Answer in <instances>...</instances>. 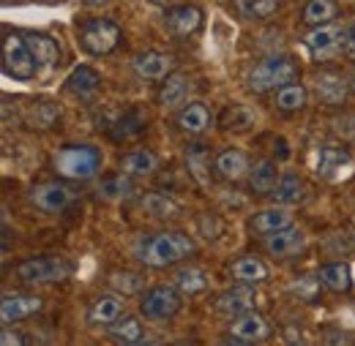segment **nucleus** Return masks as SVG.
Instances as JSON below:
<instances>
[{"label":"nucleus","mask_w":355,"mask_h":346,"mask_svg":"<svg viewBox=\"0 0 355 346\" xmlns=\"http://www.w3.org/2000/svg\"><path fill=\"white\" fill-rule=\"evenodd\" d=\"M342 52L350 60H355V17L347 19V22H342Z\"/></svg>","instance_id":"a19ab883"},{"label":"nucleus","mask_w":355,"mask_h":346,"mask_svg":"<svg viewBox=\"0 0 355 346\" xmlns=\"http://www.w3.org/2000/svg\"><path fill=\"white\" fill-rule=\"evenodd\" d=\"M123 298L121 295H115V292H107V295H98L88 308V322L90 325H112L115 319H121L123 316Z\"/></svg>","instance_id":"f3484780"},{"label":"nucleus","mask_w":355,"mask_h":346,"mask_svg":"<svg viewBox=\"0 0 355 346\" xmlns=\"http://www.w3.org/2000/svg\"><path fill=\"white\" fill-rule=\"evenodd\" d=\"M317 278H320L328 289H334V292H347V289L353 286V275H350V267H347L345 262H334V264L320 267Z\"/></svg>","instance_id":"cd10ccee"},{"label":"nucleus","mask_w":355,"mask_h":346,"mask_svg":"<svg viewBox=\"0 0 355 346\" xmlns=\"http://www.w3.org/2000/svg\"><path fill=\"white\" fill-rule=\"evenodd\" d=\"M142 131H145V120H142V115H139V112H126L123 118H118V120L112 123L110 136H112L115 142H126V139L139 136Z\"/></svg>","instance_id":"72a5a7b5"},{"label":"nucleus","mask_w":355,"mask_h":346,"mask_svg":"<svg viewBox=\"0 0 355 346\" xmlns=\"http://www.w3.org/2000/svg\"><path fill=\"white\" fill-rule=\"evenodd\" d=\"M230 275H232V281H238V284L254 286V284L266 281L268 275H270V270H268V264L260 260V257H241V260H235L230 264Z\"/></svg>","instance_id":"4be33fe9"},{"label":"nucleus","mask_w":355,"mask_h":346,"mask_svg":"<svg viewBox=\"0 0 355 346\" xmlns=\"http://www.w3.org/2000/svg\"><path fill=\"white\" fill-rule=\"evenodd\" d=\"M238 8L249 19H268L279 11V0H238Z\"/></svg>","instance_id":"58836bf2"},{"label":"nucleus","mask_w":355,"mask_h":346,"mask_svg":"<svg viewBox=\"0 0 355 346\" xmlns=\"http://www.w3.org/2000/svg\"><path fill=\"white\" fill-rule=\"evenodd\" d=\"M175 286L183 295H200L208 289V275L200 267H183V270H178Z\"/></svg>","instance_id":"f704fd0d"},{"label":"nucleus","mask_w":355,"mask_h":346,"mask_svg":"<svg viewBox=\"0 0 355 346\" xmlns=\"http://www.w3.org/2000/svg\"><path fill=\"white\" fill-rule=\"evenodd\" d=\"M42 311V300L33 298V295H6L0 300V319L3 325H11V322H22L33 313Z\"/></svg>","instance_id":"dca6fc26"},{"label":"nucleus","mask_w":355,"mask_h":346,"mask_svg":"<svg viewBox=\"0 0 355 346\" xmlns=\"http://www.w3.org/2000/svg\"><path fill=\"white\" fill-rule=\"evenodd\" d=\"M353 221H355V216H353Z\"/></svg>","instance_id":"09e8293b"},{"label":"nucleus","mask_w":355,"mask_h":346,"mask_svg":"<svg viewBox=\"0 0 355 346\" xmlns=\"http://www.w3.org/2000/svg\"><path fill=\"white\" fill-rule=\"evenodd\" d=\"M178 129L191 134V136L205 134V131L211 129V112H208V107H205L202 101L186 104V107L180 109V115H178Z\"/></svg>","instance_id":"412c9836"},{"label":"nucleus","mask_w":355,"mask_h":346,"mask_svg":"<svg viewBox=\"0 0 355 346\" xmlns=\"http://www.w3.org/2000/svg\"><path fill=\"white\" fill-rule=\"evenodd\" d=\"M219 346H254L252 341H241V338H224V341H219Z\"/></svg>","instance_id":"c03bdc74"},{"label":"nucleus","mask_w":355,"mask_h":346,"mask_svg":"<svg viewBox=\"0 0 355 346\" xmlns=\"http://www.w3.org/2000/svg\"><path fill=\"white\" fill-rule=\"evenodd\" d=\"M266 251L276 260H284V257H295L304 251L306 246V235L301 229H282V232H273V235H266Z\"/></svg>","instance_id":"f8f14e48"},{"label":"nucleus","mask_w":355,"mask_h":346,"mask_svg":"<svg viewBox=\"0 0 355 346\" xmlns=\"http://www.w3.org/2000/svg\"><path fill=\"white\" fill-rule=\"evenodd\" d=\"M279 177H282V174L276 172V164L263 158V161H257V164L249 170V188H252L254 194H260V197H270V191L276 188Z\"/></svg>","instance_id":"a878e982"},{"label":"nucleus","mask_w":355,"mask_h":346,"mask_svg":"<svg viewBox=\"0 0 355 346\" xmlns=\"http://www.w3.org/2000/svg\"><path fill=\"white\" fill-rule=\"evenodd\" d=\"M39 60L33 49L28 46L25 36L19 33H6L3 36V71L17 80V82H31L39 74Z\"/></svg>","instance_id":"20e7f679"},{"label":"nucleus","mask_w":355,"mask_h":346,"mask_svg":"<svg viewBox=\"0 0 355 346\" xmlns=\"http://www.w3.org/2000/svg\"><path fill=\"white\" fill-rule=\"evenodd\" d=\"M339 17V6L336 0H309L306 8H304V22L311 28H320V25H328L331 19Z\"/></svg>","instance_id":"c85d7f7f"},{"label":"nucleus","mask_w":355,"mask_h":346,"mask_svg":"<svg viewBox=\"0 0 355 346\" xmlns=\"http://www.w3.org/2000/svg\"><path fill=\"white\" fill-rule=\"evenodd\" d=\"M249 226L257 235H273V232H282V229L293 226V213L284 205H273V208H266V210H257L254 216L249 218Z\"/></svg>","instance_id":"2eb2a0df"},{"label":"nucleus","mask_w":355,"mask_h":346,"mask_svg":"<svg viewBox=\"0 0 355 346\" xmlns=\"http://www.w3.org/2000/svg\"><path fill=\"white\" fill-rule=\"evenodd\" d=\"M347 85H350V90H353V93H355V71H353V74H350V80H347Z\"/></svg>","instance_id":"de8ad7c7"},{"label":"nucleus","mask_w":355,"mask_h":346,"mask_svg":"<svg viewBox=\"0 0 355 346\" xmlns=\"http://www.w3.org/2000/svg\"><path fill=\"white\" fill-rule=\"evenodd\" d=\"M156 167H159V158H156V153L148 150V147H139V150L126 153L123 161H121V170H123V174H129V177L153 174L156 172Z\"/></svg>","instance_id":"393cba45"},{"label":"nucleus","mask_w":355,"mask_h":346,"mask_svg":"<svg viewBox=\"0 0 355 346\" xmlns=\"http://www.w3.org/2000/svg\"><path fill=\"white\" fill-rule=\"evenodd\" d=\"M63 87H66L71 95H77V98L85 101V98L98 93V87H101V74H98L96 69H90V66H77V69L66 77Z\"/></svg>","instance_id":"aec40b11"},{"label":"nucleus","mask_w":355,"mask_h":346,"mask_svg":"<svg viewBox=\"0 0 355 346\" xmlns=\"http://www.w3.org/2000/svg\"><path fill=\"white\" fill-rule=\"evenodd\" d=\"M214 167H216V174H219V177L232 180V183L241 180V177H246L249 170H252L249 156H246L241 147H227V150H222V153L216 156Z\"/></svg>","instance_id":"a211bd4d"},{"label":"nucleus","mask_w":355,"mask_h":346,"mask_svg":"<svg viewBox=\"0 0 355 346\" xmlns=\"http://www.w3.org/2000/svg\"><path fill=\"white\" fill-rule=\"evenodd\" d=\"M273 101H276V107L282 112H298V109L306 107V87L301 85V82H290V85L276 90V98Z\"/></svg>","instance_id":"2f4dec72"},{"label":"nucleus","mask_w":355,"mask_h":346,"mask_svg":"<svg viewBox=\"0 0 355 346\" xmlns=\"http://www.w3.org/2000/svg\"><path fill=\"white\" fill-rule=\"evenodd\" d=\"M350 164V156H347V150H342V147H322L320 150V156H317V174H322V177H336V172L342 170V167H347Z\"/></svg>","instance_id":"c756f323"},{"label":"nucleus","mask_w":355,"mask_h":346,"mask_svg":"<svg viewBox=\"0 0 355 346\" xmlns=\"http://www.w3.org/2000/svg\"><path fill=\"white\" fill-rule=\"evenodd\" d=\"M110 286L126 298V295H137V292L145 286V278H142L139 273H129V270H115V273L110 275Z\"/></svg>","instance_id":"4c0bfd02"},{"label":"nucleus","mask_w":355,"mask_h":346,"mask_svg":"<svg viewBox=\"0 0 355 346\" xmlns=\"http://www.w3.org/2000/svg\"><path fill=\"white\" fill-rule=\"evenodd\" d=\"M322 346H353V338L342 330H328L322 338Z\"/></svg>","instance_id":"79ce46f5"},{"label":"nucleus","mask_w":355,"mask_h":346,"mask_svg":"<svg viewBox=\"0 0 355 346\" xmlns=\"http://www.w3.org/2000/svg\"><path fill=\"white\" fill-rule=\"evenodd\" d=\"M107 330V336L110 338H115L118 344H129V341H139L142 338V325H139V319L137 316H121V319H115L112 325H107L104 327Z\"/></svg>","instance_id":"7c9ffc66"},{"label":"nucleus","mask_w":355,"mask_h":346,"mask_svg":"<svg viewBox=\"0 0 355 346\" xmlns=\"http://www.w3.org/2000/svg\"><path fill=\"white\" fill-rule=\"evenodd\" d=\"M314 90H317V98L322 101V104H331V107H339V104H345V98H347V90L350 85L339 77V74H331V71H320L317 77H314Z\"/></svg>","instance_id":"6ab92c4d"},{"label":"nucleus","mask_w":355,"mask_h":346,"mask_svg":"<svg viewBox=\"0 0 355 346\" xmlns=\"http://www.w3.org/2000/svg\"><path fill=\"white\" fill-rule=\"evenodd\" d=\"M123 39L118 22L112 19H85L80 25V46L93 55V57H101V55H110L118 49V44Z\"/></svg>","instance_id":"423d86ee"},{"label":"nucleus","mask_w":355,"mask_h":346,"mask_svg":"<svg viewBox=\"0 0 355 346\" xmlns=\"http://www.w3.org/2000/svg\"><path fill=\"white\" fill-rule=\"evenodd\" d=\"M25 42L33 49L36 60L42 69H52L60 63V46L52 36H44V33H25Z\"/></svg>","instance_id":"b1692460"},{"label":"nucleus","mask_w":355,"mask_h":346,"mask_svg":"<svg viewBox=\"0 0 355 346\" xmlns=\"http://www.w3.org/2000/svg\"><path fill=\"white\" fill-rule=\"evenodd\" d=\"M197 251V243L186 232H156L142 235L134 243V257L145 267H170L175 262L189 260Z\"/></svg>","instance_id":"f257e3e1"},{"label":"nucleus","mask_w":355,"mask_h":346,"mask_svg":"<svg viewBox=\"0 0 355 346\" xmlns=\"http://www.w3.org/2000/svg\"><path fill=\"white\" fill-rule=\"evenodd\" d=\"M306 49L314 60H331L342 52V25H320L311 28L309 36L304 39Z\"/></svg>","instance_id":"6e6552de"},{"label":"nucleus","mask_w":355,"mask_h":346,"mask_svg":"<svg viewBox=\"0 0 355 346\" xmlns=\"http://www.w3.org/2000/svg\"><path fill=\"white\" fill-rule=\"evenodd\" d=\"M0 346H25V341H22V336H19V333H14V330L3 327V333H0Z\"/></svg>","instance_id":"37998d69"},{"label":"nucleus","mask_w":355,"mask_h":346,"mask_svg":"<svg viewBox=\"0 0 355 346\" xmlns=\"http://www.w3.org/2000/svg\"><path fill=\"white\" fill-rule=\"evenodd\" d=\"M145 213H150L153 218H175L180 213L178 202L167 194H145V199L139 202Z\"/></svg>","instance_id":"473e14b6"},{"label":"nucleus","mask_w":355,"mask_h":346,"mask_svg":"<svg viewBox=\"0 0 355 346\" xmlns=\"http://www.w3.org/2000/svg\"><path fill=\"white\" fill-rule=\"evenodd\" d=\"M132 180H134V177H129V174L107 177V180H101V185H98V197H101V199H110V202L126 199V197L134 191Z\"/></svg>","instance_id":"e433bc0d"},{"label":"nucleus","mask_w":355,"mask_h":346,"mask_svg":"<svg viewBox=\"0 0 355 346\" xmlns=\"http://www.w3.org/2000/svg\"><path fill=\"white\" fill-rule=\"evenodd\" d=\"M118 346H162V344H156V341H129V344H118Z\"/></svg>","instance_id":"a18cd8bd"},{"label":"nucleus","mask_w":355,"mask_h":346,"mask_svg":"<svg viewBox=\"0 0 355 346\" xmlns=\"http://www.w3.org/2000/svg\"><path fill=\"white\" fill-rule=\"evenodd\" d=\"M71 275V262L63 260V257H55V254H42V257H31V260L19 262L17 264V278L22 284H60Z\"/></svg>","instance_id":"39448f33"},{"label":"nucleus","mask_w":355,"mask_h":346,"mask_svg":"<svg viewBox=\"0 0 355 346\" xmlns=\"http://www.w3.org/2000/svg\"><path fill=\"white\" fill-rule=\"evenodd\" d=\"M85 6H90V8H96V6H107V3H112V0H83Z\"/></svg>","instance_id":"49530a36"},{"label":"nucleus","mask_w":355,"mask_h":346,"mask_svg":"<svg viewBox=\"0 0 355 346\" xmlns=\"http://www.w3.org/2000/svg\"><path fill=\"white\" fill-rule=\"evenodd\" d=\"M230 336L257 344V341H266L270 336V325L266 322V316H260L257 311H249V313H241V316L230 319Z\"/></svg>","instance_id":"ddd939ff"},{"label":"nucleus","mask_w":355,"mask_h":346,"mask_svg":"<svg viewBox=\"0 0 355 346\" xmlns=\"http://www.w3.org/2000/svg\"><path fill=\"white\" fill-rule=\"evenodd\" d=\"M52 167H55V172L60 174V177L88 180L101 167V153L93 145H66V147L55 150Z\"/></svg>","instance_id":"7ed1b4c3"},{"label":"nucleus","mask_w":355,"mask_h":346,"mask_svg":"<svg viewBox=\"0 0 355 346\" xmlns=\"http://www.w3.org/2000/svg\"><path fill=\"white\" fill-rule=\"evenodd\" d=\"M189 87H191L189 77L180 74V71H173V74L164 80L162 90H159V104L167 107V109H175V107L183 104V98L189 95Z\"/></svg>","instance_id":"bb28decb"},{"label":"nucleus","mask_w":355,"mask_h":346,"mask_svg":"<svg viewBox=\"0 0 355 346\" xmlns=\"http://www.w3.org/2000/svg\"><path fill=\"white\" fill-rule=\"evenodd\" d=\"M295 77H298V66L290 55H270L246 71V87L252 93H268L295 82Z\"/></svg>","instance_id":"f03ea898"},{"label":"nucleus","mask_w":355,"mask_h":346,"mask_svg":"<svg viewBox=\"0 0 355 346\" xmlns=\"http://www.w3.org/2000/svg\"><path fill=\"white\" fill-rule=\"evenodd\" d=\"M254 126V112L249 109V107H241V104H235V107H227L222 112V129L224 131H238V134H243L246 129H252Z\"/></svg>","instance_id":"c9c22d12"},{"label":"nucleus","mask_w":355,"mask_h":346,"mask_svg":"<svg viewBox=\"0 0 355 346\" xmlns=\"http://www.w3.org/2000/svg\"><path fill=\"white\" fill-rule=\"evenodd\" d=\"M214 308H216L222 316H230V319H235V316H241V313H249V311L257 308V289L249 286V284L232 286V289H227V292H222V295L216 298Z\"/></svg>","instance_id":"1a4fd4ad"},{"label":"nucleus","mask_w":355,"mask_h":346,"mask_svg":"<svg viewBox=\"0 0 355 346\" xmlns=\"http://www.w3.org/2000/svg\"><path fill=\"white\" fill-rule=\"evenodd\" d=\"M164 25L170 33L175 36H191L202 28V11L191 3H183V6H173L167 14H164Z\"/></svg>","instance_id":"4468645a"},{"label":"nucleus","mask_w":355,"mask_h":346,"mask_svg":"<svg viewBox=\"0 0 355 346\" xmlns=\"http://www.w3.org/2000/svg\"><path fill=\"white\" fill-rule=\"evenodd\" d=\"M173 66H175V57L167 52H156V49L139 52L134 57V71L142 80H167L173 74Z\"/></svg>","instance_id":"9b49d317"},{"label":"nucleus","mask_w":355,"mask_h":346,"mask_svg":"<svg viewBox=\"0 0 355 346\" xmlns=\"http://www.w3.org/2000/svg\"><path fill=\"white\" fill-rule=\"evenodd\" d=\"M31 202L44 213H60L74 202V191L63 183H42L31 188Z\"/></svg>","instance_id":"9d476101"},{"label":"nucleus","mask_w":355,"mask_h":346,"mask_svg":"<svg viewBox=\"0 0 355 346\" xmlns=\"http://www.w3.org/2000/svg\"><path fill=\"white\" fill-rule=\"evenodd\" d=\"M205 147L202 145H191V147H186V161H189V170H191V174L205 185L208 183V177H205Z\"/></svg>","instance_id":"ea45409f"},{"label":"nucleus","mask_w":355,"mask_h":346,"mask_svg":"<svg viewBox=\"0 0 355 346\" xmlns=\"http://www.w3.org/2000/svg\"><path fill=\"white\" fill-rule=\"evenodd\" d=\"M304 197H306V185H304V180L295 172H284L279 177L276 188L270 191V199H273L276 205H284V208L304 202Z\"/></svg>","instance_id":"5701e85b"},{"label":"nucleus","mask_w":355,"mask_h":346,"mask_svg":"<svg viewBox=\"0 0 355 346\" xmlns=\"http://www.w3.org/2000/svg\"><path fill=\"white\" fill-rule=\"evenodd\" d=\"M180 308H183V292L178 286H170V284L150 286L139 298V313L145 319H153V322L173 319Z\"/></svg>","instance_id":"0eeeda50"}]
</instances>
